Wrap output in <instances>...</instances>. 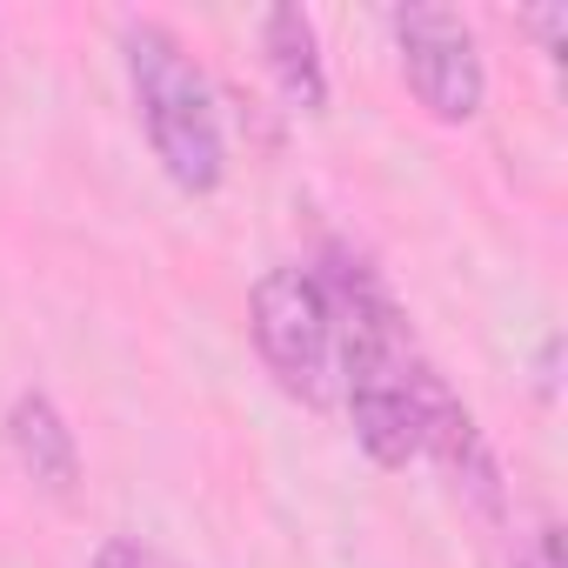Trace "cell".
Masks as SVG:
<instances>
[{
	"instance_id": "obj_1",
	"label": "cell",
	"mask_w": 568,
	"mask_h": 568,
	"mask_svg": "<svg viewBox=\"0 0 568 568\" xmlns=\"http://www.w3.org/2000/svg\"><path fill=\"white\" fill-rule=\"evenodd\" d=\"M121 48H128V81H134L141 128L154 141V161L168 168V181L181 194H214L227 174V141H221L207 74L161 21H128Z\"/></svg>"
},
{
	"instance_id": "obj_2",
	"label": "cell",
	"mask_w": 568,
	"mask_h": 568,
	"mask_svg": "<svg viewBox=\"0 0 568 568\" xmlns=\"http://www.w3.org/2000/svg\"><path fill=\"white\" fill-rule=\"evenodd\" d=\"M247 328L281 382V395H295L302 408H328L335 395V315L328 295L308 267H267L247 295Z\"/></svg>"
},
{
	"instance_id": "obj_3",
	"label": "cell",
	"mask_w": 568,
	"mask_h": 568,
	"mask_svg": "<svg viewBox=\"0 0 568 568\" xmlns=\"http://www.w3.org/2000/svg\"><path fill=\"white\" fill-rule=\"evenodd\" d=\"M395 28V48H402V74L415 88V101L462 128L481 114L488 101V74H481V48H475V28L455 14V8H395L388 14Z\"/></svg>"
},
{
	"instance_id": "obj_4",
	"label": "cell",
	"mask_w": 568,
	"mask_h": 568,
	"mask_svg": "<svg viewBox=\"0 0 568 568\" xmlns=\"http://www.w3.org/2000/svg\"><path fill=\"white\" fill-rule=\"evenodd\" d=\"M422 455L442 462V475L455 481V495L481 515V521H508V481H501V462L488 448V435L475 428V415L462 408V395L428 368L422 375Z\"/></svg>"
},
{
	"instance_id": "obj_5",
	"label": "cell",
	"mask_w": 568,
	"mask_h": 568,
	"mask_svg": "<svg viewBox=\"0 0 568 568\" xmlns=\"http://www.w3.org/2000/svg\"><path fill=\"white\" fill-rule=\"evenodd\" d=\"M8 448H14V462H21V475H28L34 488H48L54 501L74 495V481H81V448H74L68 415H61L48 395H21V402L8 408Z\"/></svg>"
},
{
	"instance_id": "obj_6",
	"label": "cell",
	"mask_w": 568,
	"mask_h": 568,
	"mask_svg": "<svg viewBox=\"0 0 568 568\" xmlns=\"http://www.w3.org/2000/svg\"><path fill=\"white\" fill-rule=\"evenodd\" d=\"M261 54H267V74L274 88L288 94V108L302 114H322L328 108V68H322V34L302 8H267L261 14Z\"/></svg>"
},
{
	"instance_id": "obj_7",
	"label": "cell",
	"mask_w": 568,
	"mask_h": 568,
	"mask_svg": "<svg viewBox=\"0 0 568 568\" xmlns=\"http://www.w3.org/2000/svg\"><path fill=\"white\" fill-rule=\"evenodd\" d=\"M515 568H568V561H561V521H555V515H541V521L515 541Z\"/></svg>"
},
{
	"instance_id": "obj_8",
	"label": "cell",
	"mask_w": 568,
	"mask_h": 568,
	"mask_svg": "<svg viewBox=\"0 0 568 568\" xmlns=\"http://www.w3.org/2000/svg\"><path fill=\"white\" fill-rule=\"evenodd\" d=\"M94 568H174V561H168V555H154V548H141V541H108Z\"/></svg>"
}]
</instances>
